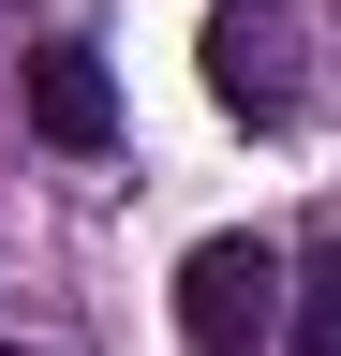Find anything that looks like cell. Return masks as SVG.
Returning a JSON list of instances; mask_svg holds the SVG:
<instances>
[{
    "instance_id": "6da1fadb",
    "label": "cell",
    "mask_w": 341,
    "mask_h": 356,
    "mask_svg": "<svg viewBox=\"0 0 341 356\" xmlns=\"http://www.w3.org/2000/svg\"><path fill=\"white\" fill-rule=\"evenodd\" d=\"M282 327H297V267L252 222H223V238L178 252V356H267Z\"/></svg>"
},
{
    "instance_id": "7a4b0ae2",
    "label": "cell",
    "mask_w": 341,
    "mask_h": 356,
    "mask_svg": "<svg viewBox=\"0 0 341 356\" xmlns=\"http://www.w3.org/2000/svg\"><path fill=\"white\" fill-rule=\"evenodd\" d=\"M193 60H208V104L238 134H282L297 119V0H208Z\"/></svg>"
},
{
    "instance_id": "3957f363",
    "label": "cell",
    "mask_w": 341,
    "mask_h": 356,
    "mask_svg": "<svg viewBox=\"0 0 341 356\" xmlns=\"http://www.w3.org/2000/svg\"><path fill=\"white\" fill-rule=\"evenodd\" d=\"M30 134L45 149H119V74H104V44H74V30H45L30 44Z\"/></svg>"
},
{
    "instance_id": "277c9868",
    "label": "cell",
    "mask_w": 341,
    "mask_h": 356,
    "mask_svg": "<svg viewBox=\"0 0 341 356\" xmlns=\"http://www.w3.org/2000/svg\"><path fill=\"white\" fill-rule=\"evenodd\" d=\"M297 356H341V252H312L297 267V327H282Z\"/></svg>"
},
{
    "instance_id": "5b68a950",
    "label": "cell",
    "mask_w": 341,
    "mask_h": 356,
    "mask_svg": "<svg viewBox=\"0 0 341 356\" xmlns=\"http://www.w3.org/2000/svg\"><path fill=\"white\" fill-rule=\"evenodd\" d=\"M0 356H45V341H0Z\"/></svg>"
}]
</instances>
